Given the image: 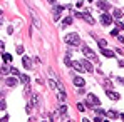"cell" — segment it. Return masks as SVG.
I'll list each match as a JSON object with an SVG mask.
<instances>
[{
	"mask_svg": "<svg viewBox=\"0 0 124 122\" xmlns=\"http://www.w3.org/2000/svg\"><path fill=\"white\" fill-rule=\"evenodd\" d=\"M3 49H5V43H3V42L0 40V50H3Z\"/></svg>",
	"mask_w": 124,
	"mask_h": 122,
	"instance_id": "obj_35",
	"label": "cell"
},
{
	"mask_svg": "<svg viewBox=\"0 0 124 122\" xmlns=\"http://www.w3.org/2000/svg\"><path fill=\"white\" fill-rule=\"evenodd\" d=\"M10 74H14L15 77H19V74H20V72H19V70H17L15 67H10Z\"/></svg>",
	"mask_w": 124,
	"mask_h": 122,
	"instance_id": "obj_24",
	"label": "cell"
},
{
	"mask_svg": "<svg viewBox=\"0 0 124 122\" xmlns=\"http://www.w3.org/2000/svg\"><path fill=\"white\" fill-rule=\"evenodd\" d=\"M25 110H27V114H30V112H32V104H27V107H25Z\"/></svg>",
	"mask_w": 124,
	"mask_h": 122,
	"instance_id": "obj_31",
	"label": "cell"
},
{
	"mask_svg": "<svg viewBox=\"0 0 124 122\" xmlns=\"http://www.w3.org/2000/svg\"><path fill=\"white\" fill-rule=\"evenodd\" d=\"M70 67H74L77 72H82V70H84V69H82V64H81V62H72V65H70Z\"/></svg>",
	"mask_w": 124,
	"mask_h": 122,
	"instance_id": "obj_15",
	"label": "cell"
},
{
	"mask_svg": "<svg viewBox=\"0 0 124 122\" xmlns=\"http://www.w3.org/2000/svg\"><path fill=\"white\" fill-rule=\"evenodd\" d=\"M22 64H23V67H25L27 70H29V69H32V59H30V57H27V55L22 59Z\"/></svg>",
	"mask_w": 124,
	"mask_h": 122,
	"instance_id": "obj_11",
	"label": "cell"
},
{
	"mask_svg": "<svg viewBox=\"0 0 124 122\" xmlns=\"http://www.w3.org/2000/svg\"><path fill=\"white\" fill-rule=\"evenodd\" d=\"M94 110H96V114H97V115H106V112H104L102 109H99V105H97V109L94 107Z\"/></svg>",
	"mask_w": 124,
	"mask_h": 122,
	"instance_id": "obj_23",
	"label": "cell"
},
{
	"mask_svg": "<svg viewBox=\"0 0 124 122\" xmlns=\"http://www.w3.org/2000/svg\"><path fill=\"white\" fill-rule=\"evenodd\" d=\"M67 110H69V109H67V105L62 102V105L57 109V110H55V114H59V115H65V114H67Z\"/></svg>",
	"mask_w": 124,
	"mask_h": 122,
	"instance_id": "obj_12",
	"label": "cell"
},
{
	"mask_svg": "<svg viewBox=\"0 0 124 122\" xmlns=\"http://www.w3.org/2000/svg\"><path fill=\"white\" fill-rule=\"evenodd\" d=\"M0 17H2V8H0Z\"/></svg>",
	"mask_w": 124,
	"mask_h": 122,
	"instance_id": "obj_41",
	"label": "cell"
},
{
	"mask_svg": "<svg viewBox=\"0 0 124 122\" xmlns=\"http://www.w3.org/2000/svg\"><path fill=\"white\" fill-rule=\"evenodd\" d=\"M97 5H99V8H101L102 12H107V10H109V7H111L106 0H97Z\"/></svg>",
	"mask_w": 124,
	"mask_h": 122,
	"instance_id": "obj_8",
	"label": "cell"
},
{
	"mask_svg": "<svg viewBox=\"0 0 124 122\" xmlns=\"http://www.w3.org/2000/svg\"><path fill=\"white\" fill-rule=\"evenodd\" d=\"M119 82H121V84H124V79H123V77H119Z\"/></svg>",
	"mask_w": 124,
	"mask_h": 122,
	"instance_id": "obj_37",
	"label": "cell"
},
{
	"mask_svg": "<svg viewBox=\"0 0 124 122\" xmlns=\"http://www.w3.org/2000/svg\"><path fill=\"white\" fill-rule=\"evenodd\" d=\"M77 109H79V110H81V112H85V105H84V104H81V102H79V104H77Z\"/></svg>",
	"mask_w": 124,
	"mask_h": 122,
	"instance_id": "obj_26",
	"label": "cell"
},
{
	"mask_svg": "<svg viewBox=\"0 0 124 122\" xmlns=\"http://www.w3.org/2000/svg\"><path fill=\"white\" fill-rule=\"evenodd\" d=\"M39 100H40V97H39L37 94H34V97H32V105H39Z\"/></svg>",
	"mask_w": 124,
	"mask_h": 122,
	"instance_id": "obj_21",
	"label": "cell"
},
{
	"mask_svg": "<svg viewBox=\"0 0 124 122\" xmlns=\"http://www.w3.org/2000/svg\"><path fill=\"white\" fill-rule=\"evenodd\" d=\"M116 22V25H117V29L121 30V29H124V22H121V20H114Z\"/></svg>",
	"mask_w": 124,
	"mask_h": 122,
	"instance_id": "obj_28",
	"label": "cell"
},
{
	"mask_svg": "<svg viewBox=\"0 0 124 122\" xmlns=\"http://www.w3.org/2000/svg\"><path fill=\"white\" fill-rule=\"evenodd\" d=\"M106 95L109 99H112V100H119V94L114 92V90H111V89H106Z\"/></svg>",
	"mask_w": 124,
	"mask_h": 122,
	"instance_id": "obj_7",
	"label": "cell"
},
{
	"mask_svg": "<svg viewBox=\"0 0 124 122\" xmlns=\"http://www.w3.org/2000/svg\"><path fill=\"white\" fill-rule=\"evenodd\" d=\"M82 54L89 59V60H97V55H96V52L92 50V49H89V47H82Z\"/></svg>",
	"mask_w": 124,
	"mask_h": 122,
	"instance_id": "obj_3",
	"label": "cell"
},
{
	"mask_svg": "<svg viewBox=\"0 0 124 122\" xmlns=\"http://www.w3.org/2000/svg\"><path fill=\"white\" fill-rule=\"evenodd\" d=\"M3 60L5 62H12V55H10V54H3Z\"/></svg>",
	"mask_w": 124,
	"mask_h": 122,
	"instance_id": "obj_25",
	"label": "cell"
},
{
	"mask_svg": "<svg viewBox=\"0 0 124 122\" xmlns=\"http://www.w3.org/2000/svg\"><path fill=\"white\" fill-rule=\"evenodd\" d=\"M49 2H50V3H54V2H55V0H49Z\"/></svg>",
	"mask_w": 124,
	"mask_h": 122,
	"instance_id": "obj_39",
	"label": "cell"
},
{
	"mask_svg": "<svg viewBox=\"0 0 124 122\" xmlns=\"http://www.w3.org/2000/svg\"><path fill=\"white\" fill-rule=\"evenodd\" d=\"M49 87L55 90V89H57V84H55V82H54V80H49Z\"/></svg>",
	"mask_w": 124,
	"mask_h": 122,
	"instance_id": "obj_29",
	"label": "cell"
},
{
	"mask_svg": "<svg viewBox=\"0 0 124 122\" xmlns=\"http://www.w3.org/2000/svg\"><path fill=\"white\" fill-rule=\"evenodd\" d=\"M8 72H10V69H8V67H2V69H0V74H3V75H5V74H8Z\"/></svg>",
	"mask_w": 124,
	"mask_h": 122,
	"instance_id": "obj_27",
	"label": "cell"
},
{
	"mask_svg": "<svg viewBox=\"0 0 124 122\" xmlns=\"http://www.w3.org/2000/svg\"><path fill=\"white\" fill-rule=\"evenodd\" d=\"M74 84H76L77 87H84V85H85V82H84L82 77H74Z\"/></svg>",
	"mask_w": 124,
	"mask_h": 122,
	"instance_id": "obj_14",
	"label": "cell"
},
{
	"mask_svg": "<svg viewBox=\"0 0 124 122\" xmlns=\"http://www.w3.org/2000/svg\"><path fill=\"white\" fill-rule=\"evenodd\" d=\"M112 22H114V17H112L111 14L104 12L102 15H101V23H102V25H111Z\"/></svg>",
	"mask_w": 124,
	"mask_h": 122,
	"instance_id": "obj_5",
	"label": "cell"
},
{
	"mask_svg": "<svg viewBox=\"0 0 124 122\" xmlns=\"http://www.w3.org/2000/svg\"><path fill=\"white\" fill-rule=\"evenodd\" d=\"M70 23H72V17H70V15H67V17L64 19V22H62V25L65 27V25H70Z\"/></svg>",
	"mask_w": 124,
	"mask_h": 122,
	"instance_id": "obj_19",
	"label": "cell"
},
{
	"mask_svg": "<svg viewBox=\"0 0 124 122\" xmlns=\"http://www.w3.org/2000/svg\"><path fill=\"white\" fill-rule=\"evenodd\" d=\"M111 35H112V37H117V35H119V29H114V30H111Z\"/></svg>",
	"mask_w": 124,
	"mask_h": 122,
	"instance_id": "obj_30",
	"label": "cell"
},
{
	"mask_svg": "<svg viewBox=\"0 0 124 122\" xmlns=\"http://www.w3.org/2000/svg\"><path fill=\"white\" fill-rule=\"evenodd\" d=\"M112 17H116V19H121V17H123V12H121L119 8H116V10L112 12Z\"/></svg>",
	"mask_w": 124,
	"mask_h": 122,
	"instance_id": "obj_20",
	"label": "cell"
},
{
	"mask_svg": "<svg viewBox=\"0 0 124 122\" xmlns=\"http://www.w3.org/2000/svg\"><path fill=\"white\" fill-rule=\"evenodd\" d=\"M17 54H23V47H22V45L17 47Z\"/></svg>",
	"mask_w": 124,
	"mask_h": 122,
	"instance_id": "obj_32",
	"label": "cell"
},
{
	"mask_svg": "<svg viewBox=\"0 0 124 122\" xmlns=\"http://www.w3.org/2000/svg\"><path fill=\"white\" fill-rule=\"evenodd\" d=\"M119 117H121V119H123V121H124V114H121V115H119Z\"/></svg>",
	"mask_w": 124,
	"mask_h": 122,
	"instance_id": "obj_38",
	"label": "cell"
},
{
	"mask_svg": "<svg viewBox=\"0 0 124 122\" xmlns=\"http://www.w3.org/2000/svg\"><path fill=\"white\" fill-rule=\"evenodd\" d=\"M101 50H102V54L106 55V57H109V59H112V57H114V52H111V50H107L106 47H104V49H101Z\"/></svg>",
	"mask_w": 124,
	"mask_h": 122,
	"instance_id": "obj_18",
	"label": "cell"
},
{
	"mask_svg": "<svg viewBox=\"0 0 124 122\" xmlns=\"http://www.w3.org/2000/svg\"><path fill=\"white\" fill-rule=\"evenodd\" d=\"M29 12H30V15H32V20H34V25L39 29V30H42V22H40V17L35 14V10L34 8H29Z\"/></svg>",
	"mask_w": 124,
	"mask_h": 122,
	"instance_id": "obj_4",
	"label": "cell"
},
{
	"mask_svg": "<svg viewBox=\"0 0 124 122\" xmlns=\"http://www.w3.org/2000/svg\"><path fill=\"white\" fill-rule=\"evenodd\" d=\"M85 104H87L89 107H97V105L101 104V100H99V97H97V95H94V94H87Z\"/></svg>",
	"mask_w": 124,
	"mask_h": 122,
	"instance_id": "obj_2",
	"label": "cell"
},
{
	"mask_svg": "<svg viewBox=\"0 0 124 122\" xmlns=\"http://www.w3.org/2000/svg\"><path fill=\"white\" fill-rule=\"evenodd\" d=\"M82 19H85V22H87V23H91V25H94V23H96V20L91 17V14H89L87 10H85V12H82Z\"/></svg>",
	"mask_w": 124,
	"mask_h": 122,
	"instance_id": "obj_10",
	"label": "cell"
},
{
	"mask_svg": "<svg viewBox=\"0 0 124 122\" xmlns=\"http://www.w3.org/2000/svg\"><path fill=\"white\" fill-rule=\"evenodd\" d=\"M116 39H117V40H119V42H123V43H124V37H123V35H117Z\"/></svg>",
	"mask_w": 124,
	"mask_h": 122,
	"instance_id": "obj_34",
	"label": "cell"
},
{
	"mask_svg": "<svg viewBox=\"0 0 124 122\" xmlns=\"http://www.w3.org/2000/svg\"><path fill=\"white\" fill-rule=\"evenodd\" d=\"M19 77H20V80L23 82L25 85H27V84L30 82V79H29V75H27V74H19Z\"/></svg>",
	"mask_w": 124,
	"mask_h": 122,
	"instance_id": "obj_17",
	"label": "cell"
},
{
	"mask_svg": "<svg viewBox=\"0 0 124 122\" xmlns=\"http://www.w3.org/2000/svg\"><path fill=\"white\" fill-rule=\"evenodd\" d=\"M5 107H7V104H5V102H3V100H0V109H2V110H3V109H5Z\"/></svg>",
	"mask_w": 124,
	"mask_h": 122,
	"instance_id": "obj_33",
	"label": "cell"
},
{
	"mask_svg": "<svg viewBox=\"0 0 124 122\" xmlns=\"http://www.w3.org/2000/svg\"><path fill=\"white\" fill-rule=\"evenodd\" d=\"M81 64H82V69L85 70V72H89V74H92V72H94V67H92V64H91L89 59H82Z\"/></svg>",
	"mask_w": 124,
	"mask_h": 122,
	"instance_id": "obj_6",
	"label": "cell"
},
{
	"mask_svg": "<svg viewBox=\"0 0 124 122\" xmlns=\"http://www.w3.org/2000/svg\"><path fill=\"white\" fill-rule=\"evenodd\" d=\"M97 43H99V47H101V49H104V47H107V42L104 40V39H99V40H97Z\"/></svg>",
	"mask_w": 124,
	"mask_h": 122,
	"instance_id": "obj_22",
	"label": "cell"
},
{
	"mask_svg": "<svg viewBox=\"0 0 124 122\" xmlns=\"http://www.w3.org/2000/svg\"><path fill=\"white\" fill-rule=\"evenodd\" d=\"M106 115H107V117H111V119H117V117H119L116 110H107V112H106Z\"/></svg>",
	"mask_w": 124,
	"mask_h": 122,
	"instance_id": "obj_16",
	"label": "cell"
},
{
	"mask_svg": "<svg viewBox=\"0 0 124 122\" xmlns=\"http://www.w3.org/2000/svg\"><path fill=\"white\" fill-rule=\"evenodd\" d=\"M65 42L69 43V45H81V37H79V34H69V35H65Z\"/></svg>",
	"mask_w": 124,
	"mask_h": 122,
	"instance_id": "obj_1",
	"label": "cell"
},
{
	"mask_svg": "<svg viewBox=\"0 0 124 122\" xmlns=\"http://www.w3.org/2000/svg\"><path fill=\"white\" fill-rule=\"evenodd\" d=\"M89 2H97V0H89Z\"/></svg>",
	"mask_w": 124,
	"mask_h": 122,
	"instance_id": "obj_40",
	"label": "cell"
},
{
	"mask_svg": "<svg viewBox=\"0 0 124 122\" xmlns=\"http://www.w3.org/2000/svg\"><path fill=\"white\" fill-rule=\"evenodd\" d=\"M65 99H67L65 90H59V92H57V100L59 102H65Z\"/></svg>",
	"mask_w": 124,
	"mask_h": 122,
	"instance_id": "obj_13",
	"label": "cell"
},
{
	"mask_svg": "<svg viewBox=\"0 0 124 122\" xmlns=\"http://www.w3.org/2000/svg\"><path fill=\"white\" fill-rule=\"evenodd\" d=\"M119 67H124V62L123 60H119Z\"/></svg>",
	"mask_w": 124,
	"mask_h": 122,
	"instance_id": "obj_36",
	"label": "cell"
},
{
	"mask_svg": "<svg viewBox=\"0 0 124 122\" xmlns=\"http://www.w3.org/2000/svg\"><path fill=\"white\" fill-rule=\"evenodd\" d=\"M5 84L8 85V87H14V85H17L19 84V79L14 75V77H8V79H5Z\"/></svg>",
	"mask_w": 124,
	"mask_h": 122,
	"instance_id": "obj_9",
	"label": "cell"
}]
</instances>
